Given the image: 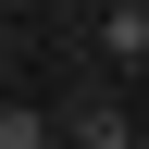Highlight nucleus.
Here are the masks:
<instances>
[{
	"label": "nucleus",
	"instance_id": "obj_1",
	"mask_svg": "<svg viewBox=\"0 0 149 149\" xmlns=\"http://www.w3.org/2000/svg\"><path fill=\"white\" fill-rule=\"evenodd\" d=\"M100 50H112V62H149V0H112V13H100Z\"/></svg>",
	"mask_w": 149,
	"mask_h": 149
},
{
	"label": "nucleus",
	"instance_id": "obj_3",
	"mask_svg": "<svg viewBox=\"0 0 149 149\" xmlns=\"http://www.w3.org/2000/svg\"><path fill=\"white\" fill-rule=\"evenodd\" d=\"M0 149H50V112H0Z\"/></svg>",
	"mask_w": 149,
	"mask_h": 149
},
{
	"label": "nucleus",
	"instance_id": "obj_2",
	"mask_svg": "<svg viewBox=\"0 0 149 149\" xmlns=\"http://www.w3.org/2000/svg\"><path fill=\"white\" fill-rule=\"evenodd\" d=\"M50 137H74V149H124V112H74V124H50Z\"/></svg>",
	"mask_w": 149,
	"mask_h": 149
}]
</instances>
